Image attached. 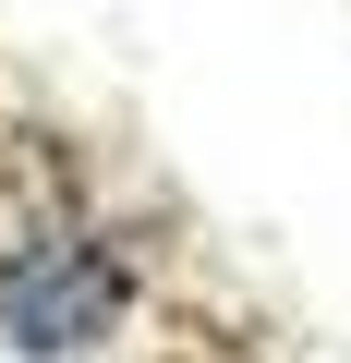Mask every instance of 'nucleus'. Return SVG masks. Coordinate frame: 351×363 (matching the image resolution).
Returning a JSON list of instances; mask_svg holds the SVG:
<instances>
[{
	"label": "nucleus",
	"instance_id": "f257e3e1",
	"mask_svg": "<svg viewBox=\"0 0 351 363\" xmlns=\"http://www.w3.org/2000/svg\"><path fill=\"white\" fill-rule=\"evenodd\" d=\"M109 315H121V267L97 242H61V255H37V267L0 279V327H13L25 351H85Z\"/></svg>",
	"mask_w": 351,
	"mask_h": 363
}]
</instances>
